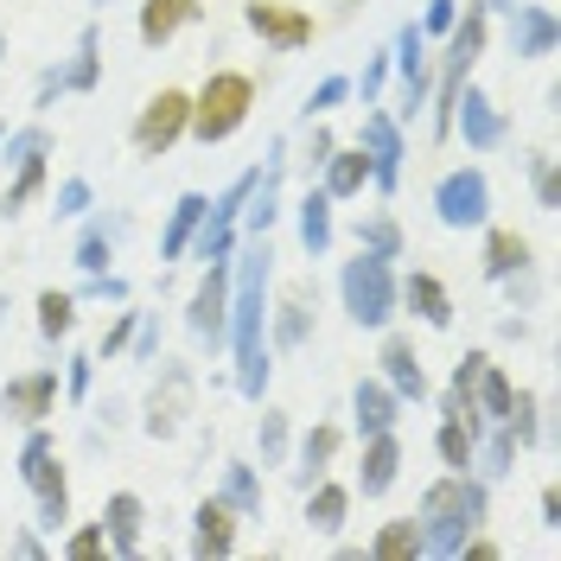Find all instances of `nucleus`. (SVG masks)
<instances>
[{"label": "nucleus", "instance_id": "f257e3e1", "mask_svg": "<svg viewBox=\"0 0 561 561\" xmlns=\"http://www.w3.org/2000/svg\"><path fill=\"white\" fill-rule=\"evenodd\" d=\"M268 280H275V243L268 237H243L237 255H230V319H224V345L237 357L230 383L237 396L262 402L268 396Z\"/></svg>", "mask_w": 561, "mask_h": 561}, {"label": "nucleus", "instance_id": "f03ea898", "mask_svg": "<svg viewBox=\"0 0 561 561\" xmlns=\"http://www.w3.org/2000/svg\"><path fill=\"white\" fill-rule=\"evenodd\" d=\"M491 517V485L479 472H447V479H434V485L421 491V556H440L454 561L459 542L472 536V529H485Z\"/></svg>", "mask_w": 561, "mask_h": 561}, {"label": "nucleus", "instance_id": "7ed1b4c3", "mask_svg": "<svg viewBox=\"0 0 561 561\" xmlns=\"http://www.w3.org/2000/svg\"><path fill=\"white\" fill-rule=\"evenodd\" d=\"M20 485L33 491V504H38V529H58L70 524V479H65V466H58V440H51V427L38 421V427H26V447H20Z\"/></svg>", "mask_w": 561, "mask_h": 561}, {"label": "nucleus", "instance_id": "20e7f679", "mask_svg": "<svg viewBox=\"0 0 561 561\" xmlns=\"http://www.w3.org/2000/svg\"><path fill=\"white\" fill-rule=\"evenodd\" d=\"M249 108H255V83H249L243 70H210L205 90L192 96V122H185V135L205 140V147H217V140H230L249 122Z\"/></svg>", "mask_w": 561, "mask_h": 561}, {"label": "nucleus", "instance_id": "39448f33", "mask_svg": "<svg viewBox=\"0 0 561 561\" xmlns=\"http://www.w3.org/2000/svg\"><path fill=\"white\" fill-rule=\"evenodd\" d=\"M339 300H345V313L364 332H383L389 319H396V268H389V255L357 249L345 268H339Z\"/></svg>", "mask_w": 561, "mask_h": 561}, {"label": "nucleus", "instance_id": "423d86ee", "mask_svg": "<svg viewBox=\"0 0 561 561\" xmlns=\"http://www.w3.org/2000/svg\"><path fill=\"white\" fill-rule=\"evenodd\" d=\"M357 147H364V160H370V185L389 198V192L402 185V160H409V147H402V122H396L383 103H364Z\"/></svg>", "mask_w": 561, "mask_h": 561}, {"label": "nucleus", "instance_id": "0eeeda50", "mask_svg": "<svg viewBox=\"0 0 561 561\" xmlns=\"http://www.w3.org/2000/svg\"><path fill=\"white\" fill-rule=\"evenodd\" d=\"M185 122H192V96L185 90L147 96V108L135 115V153L140 160H167L179 140H185Z\"/></svg>", "mask_w": 561, "mask_h": 561}, {"label": "nucleus", "instance_id": "6e6552de", "mask_svg": "<svg viewBox=\"0 0 561 561\" xmlns=\"http://www.w3.org/2000/svg\"><path fill=\"white\" fill-rule=\"evenodd\" d=\"M434 217H440L447 230H479L491 217V179L479 173V167L440 173V185H434Z\"/></svg>", "mask_w": 561, "mask_h": 561}, {"label": "nucleus", "instance_id": "1a4fd4ad", "mask_svg": "<svg viewBox=\"0 0 561 561\" xmlns=\"http://www.w3.org/2000/svg\"><path fill=\"white\" fill-rule=\"evenodd\" d=\"M192 402H198V383H192V370L185 364H167L160 370V383H153V396H147V434L153 440H173L179 427H185V415H192Z\"/></svg>", "mask_w": 561, "mask_h": 561}, {"label": "nucleus", "instance_id": "9d476101", "mask_svg": "<svg viewBox=\"0 0 561 561\" xmlns=\"http://www.w3.org/2000/svg\"><path fill=\"white\" fill-rule=\"evenodd\" d=\"M224 319H230V262H205V280H198V294L185 307V332L217 351L224 345Z\"/></svg>", "mask_w": 561, "mask_h": 561}, {"label": "nucleus", "instance_id": "9b49d317", "mask_svg": "<svg viewBox=\"0 0 561 561\" xmlns=\"http://www.w3.org/2000/svg\"><path fill=\"white\" fill-rule=\"evenodd\" d=\"M454 135L472 147V153H491V147H504V135H511V122H504V108L491 103L485 90L466 77V90L454 96Z\"/></svg>", "mask_w": 561, "mask_h": 561}, {"label": "nucleus", "instance_id": "f8f14e48", "mask_svg": "<svg viewBox=\"0 0 561 561\" xmlns=\"http://www.w3.org/2000/svg\"><path fill=\"white\" fill-rule=\"evenodd\" d=\"M243 20H249V33L262 38V45H275V51H300V45H313V20H307L300 7H280V0H249Z\"/></svg>", "mask_w": 561, "mask_h": 561}, {"label": "nucleus", "instance_id": "ddd939ff", "mask_svg": "<svg viewBox=\"0 0 561 561\" xmlns=\"http://www.w3.org/2000/svg\"><path fill=\"white\" fill-rule=\"evenodd\" d=\"M280 179H287V140H275V147H268V167L255 173V192H249L243 217H237V230H243V237H268V230H275V217H280Z\"/></svg>", "mask_w": 561, "mask_h": 561}, {"label": "nucleus", "instance_id": "4468645a", "mask_svg": "<svg viewBox=\"0 0 561 561\" xmlns=\"http://www.w3.org/2000/svg\"><path fill=\"white\" fill-rule=\"evenodd\" d=\"M313 307H319V294L307 287V280H294L275 307H268V351H300L307 345V332H313Z\"/></svg>", "mask_w": 561, "mask_h": 561}, {"label": "nucleus", "instance_id": "2eb2a0df", "mask_svg": "<svg viewBox=\"0 0 561 561\" xmlns=\"http://www.w3.org/2000/svg\"><path fill=\"white\" fill-rule=\"evenodd\" d=\"M0 409H7L13 421H26V427L51 421L58 415V370H20V377H7Z\"/></svg>", "mask_w": 561, "mask_h": 561}, {"label": "nucleus", "instance_id": "dca6fc26", "mask_svg": "<svg viewBox=\"0 0 561 561\" xmlns=\"http://www.w3.org/2000/svg\"><path fill=\"white\" fill-rule=\"evenodd\" d=\"M377 377H383L402 402H427V370H421V351H415V339H402V332H389L383 339V351H377Z\"/></svg>", "mask_w": 561, "mask_h": 561}, {"label": "nucleus", "instance_id": "f3484780", "mask_svg": "<svg viewBox=\"0 0 561 561\" xmlns=\"http://www.w3.org/2000/svg\"><path fill=\"white\" fill-rule=\"evenodd\" d=\"M396 307H409V313H415L421 325H434V332L454 325V294L440 287V275H427V268H415L409 280H396Z\"/></svg>", "mask_w": 561, "mask_h": 561}, {"label": "nucleus", "instance_id": "a211bd4d", "mask_svg": "<svg viewBox=\"0 0 561 561\" xmlns=\"http://www.w3.org/2000/svg\"><path fill=\"white\" fill-rule=\"evenodd\" d=\"M556 45H561V20H556V13L517 0V7H511V58H524V65H529V58H549Z\"/></svg>", "mask_w": 561, "mask_h": 561}, {"label": "nucleus", "instance_id": "6ab92c4d", "mask_svg": "<svg viewBox=\"0 0 561 561\" xmlns=\"http://www.w3.org/2000/svg\"><path fill=\"white\" fill-rule=\"evenodd\" d=\"M103 529H108V556L115 561H135L140 556V529H147V504L135 491H115L103 497Z\"/></svg>", "mask_w": 561, "mask_h": 561}, {"label": "nucleus", "instance_id": "aec40b11", "mask_svg": "<svg viewBox=\"0 0 561 561\" xmlns=\"http://www.w3.org/2000/svg\"><path fill=\"white\" fill-rule=\"evenodd\" d=\"M192 556L210 561V556H237V511L224 497H205L192 511Z\"/></svg>", "mask_w": 561, "mask_h": 561}, {"label": "nucleus", "instance_id": "412c9836", "mask_svg": "<svg viewBox=\"0 0 561 561\" xmlns=\"http://www.w3.org/2000/svg\"><path fill=\"white\" fill-rule=\"evenodd\" d=\"M402 479V440L396 427L389 434H364V459H357V491L364 497H383L389 485Z\"/></svg>", "mask_w": 561, "mask_h": 561}, {"label": "nucleus", "instance_id": "4be33fe9", "mask_svg": "<svg viewBox=\"0 0 561 561\" xmlns=\"http://www.w3.org/2000/svg\"><path fill=\"white\" fill-rule=\"evenodd\" d=\"M345 454V427L339 421H313L307 434H300V466H294V485L307 491V485H319L325 472H332V459Z\"/></svg>", "mask_w": 561, "mask_h": 561}, {"label": "nucleus", "instance_id": "5701e85b", "mask_svg": "<svg viewBox=\"0 0 561 561\" xmlns=\"http://www.w3.org/2000/svg\"><path fill=\"white\" fill-rule=\"evenodd\" d=\"M370 185V160H364V147L351 140V147H332L325 153V167H319V192L332 198V205H345V198H357Z\"/></svg>", "mask_w": 561, "mask_h": 561}, {"label": "nucleus", "instance_id": "b1692460", "mask_svg": "<svg viewBox=\"0 0 561 561\" xmlns=\"http://www.w3.org/2000/svg\"><path fill=\"white\" fill-rule=\"evenodd\" d=\"M517 454H524V447H517V434H511L504 421H485V427H479V440H472V472H479L485 485H497V479H511V472H517Z\"/></svg>", "mask_w": 561, "mask_h": 561}, {"label": "nucleus", "instance_id": "393cba45", "mask_svg": "<svg viewBox=\"0 0 561 561\" xmlns=\"http://www.w3.org/2000/svg\"><path fill=\"white\" fill-rule=\"evenodd\" d=\"M351 415H357V434H389L402 421V396L383 377H364V383L351 389Z\"/></svg>", "mask_w": 561, "mask_h": 561}, {"label": "nucleus", "instance_id": "a878e982", "mask_svg": "<svg viewBox=\"0 0 561 561\" xmlns=\"http://www.w3.org/2000/svg\"><path fill=\"white\" fill-rule=\"evenodd\" d=\"M205 192H179L173 210H167V230H160V262H185V249L198 237V224H205Z\"/></svg>", "mask_w": 561, "mask_h": 561}, {"label": "nucleus", "instance_id": "bb28decb", "mask_svg": "<svg viewBox=\"0 0 561 561\" xmlns=\"http://www.w3.org/2000/svg\"><path fill=\"white\" fill-rule=\"evenodd\" d=\"M294 230H300V249H307V255H325V249H332V198H325L319 185L300 192V205H294Z\"/></svg>", "mask_w": 561, "mask_h": 561}, {"label": "nucleus", "instance_id": "cd10ccee", "mask_svg": "<svg viewBox=\"0 0 561 561\" xmlns=\"http://www.w3.org/2000/svg\"><path fill=\"white\" fill-rule=\"evenodd\" d=\"M217 497L237 511V517H262V504H268V491H262V472L249 466V459H224V485Z\"/></svg>", "mask_w": 561, "mask_h": 561}, {"label": "nucleus", "instance_id": "c85d7f7f", "mask_svg": "<svg viewBox=\"0 0 561 561\" xmlns=\"http://www.w3.org/2000/svg\"><path fill=\"white\" fill-rule=\"evenodd\" d=\"M479 262H485V280H511V275H529L536 249H529V237H517V230H491Z\"/></svg>", "mask_w": 561, "mask_h": 561}, {"label": "nucleus", "instance_id": "c756f323", "mask_svg": "<svg viewBox=\"0 0 561 561\" xmlns=\"http://www.w3.org/2000/svg\"><path fill=\"white\" fill-rule=\"evenodd\" d=\"M192 20H198V0H140V45H167Z\"/></svg>", "mask_w": 561, "mask_h": 561}, {"label": "nucleus", "instance_id": "7c9ffc66", "mask_svg": "<svg viewBox=\"0 0 561 561\" xmlns=\"http://www.w3.org/2000/svg\"><path fill=\"white\" fill-rule=\"evenodd\" d=\"M345 517H351V485H332V479L307 485V524H313L319 536H339Z\"/></svg>", "mask_w": 561, "mask_h": 561}, {"label": "nucleus", "instance_id": "2f4dec72", "mask_svg": "<svg viewBox=\"0 0 561 561\" xmlns=\"http://www.w3.org/2000/svg\"><path fill=\"white\" fill-rule=\"evenodd\" d=\"M479 415H440V434H434V447L447 459V472H472V440H479Z\"/></svg>", "mask_w": 561, "mask_h": 561}, {"label": "nucleus", "instance_id": "473e14b6", "mask_svg": "<svg viewBox=\"0 0 561 561\" xmlns=\"http://www.w3.org/2000/svg\"><path fill=\"white\" fill-rule=\"evenodd\" d=\"M96 83H103V33L83 26V33H77V51H70V65H65V90L90 96Z\"/></svg>", "mask_w": 561, "mask_h": 561}, {"label": "nucleus", "instance_id": "72a5a7b5", "mask_svg": "<svg viewBox=\"0 0 561 561\" xmlns=\"http://www.w3.org/2000/svg\"><path fill=\"white\" fill-rule=\"evenodd\" d=\"M511 377H504V364H491L485 357V370H479V383H472V409H479V421H504L511 415Z\"/></svg>", "mask_w": 561, "mask_h": 561}, {"label": "nucleus", "instance_id": "f704fd0d", "mask_svg": "<svg viewBox=\"0 0 561 561\" xmlns=\"http://www.w3.org/2000/svg\"><path fill=\"white\" fill-rule=\"evenodd\" d=\"M38 192H45V153H33V160H20V167H13L7 192H0V210H7V217H20Z\"/></svg>", "mask_w": 561, "mask_h": 561}, {"label": "nucleus", "instance_id": "c9c22d12", "mask_svg": "<svg viewBox=\"0 0 561 561\" xmlns=\"http://www.w3.org/2000/svg\"><path fill=\"white\" fill-rule=\"evenodd\" d=\"M255 454H262V466H287V454H294V421L280 415V409H262V421H255Z\"/></svg>", "mask_w": 561, "mask_h": 561}, {"label": "nucleus", "instance_id": "e433bc0d", "mask_svg": "<svg viewBox=\"0 0 561 561\" xmlns=\"http://www.w3.org/2000/svg\"><path fill=\"white\" fill-rule=\"evenodd\" d=\"M389 70H396L402 83H415V77H434V70H427V38H421L415 20L396 33V45H389Z\"/></svg>", "mask_w": 561, "mask_h": 561}, {"label": "nucleus", "instance_id": "4c0bfd02", "mask_svg": "<svg viewBox=\"0 0 561 561\" xmlns=\"http://www.w3.org/2000/svg\"><path fill=\"white\" fill-rule=\"evenodd\" d=\"M77 332V294H58V287H45L38 294V339H70Z\"/></svg>", "mask_w": 561, "mask_h": 561}, {"label": "nucleus", "instance_id": "58836bf2", "mask_svg": "<svg viewBox=\"0 0 561 561\" xmlns=\"http://www.w3.org/2000/svg\"><path fill=\"white\" fill-rule=\"evenodd\" d=\"M357 249H370V255H389V262H402V224H396L389 210H370V217H357Z\"/></svg>", "mask_w": 561, "mask_h": 561}, {"label": "nucleus", "instance_id": "ea45409f", "mask_svg": "<svg viewBox=\"0 0 561 561\" xmlns=\"http://www.w3.org/2000/svg\"><path fill=\"white\" fill-rule=\"evenodd\" d=\"M370 556H377V561H415V556H421L415 517H396V524L377 529V536H370Z\"/></svg>", "mask_w": 561, "mask_h": 561}, {"label": "nucleus", "instance_id": "a19ab883", "mask_svg": "<svg viewBox=\"0 0 561 561\" xmlns=\"http://www.w3.org/2000/svg\"><path fill=\"white\" fill-rule=\"evenodd\" d=\"M70 262H77L83 275H103L108 262H115V237H108L103 224H83V237H77V249H70Z\"/></svg>", "mask_w": 561, "mask_h": 561}, {"label": "nucleus", "instance_id": "79ce46f5", "mask_svg": "<svg viewBox=\"0 0 561 561\" xmlns=\"http://www.w3.org/2000/svg\"><path fill=\"white\" fill-rule=\"evenodd\" d=\"M33 153H51V128H45V115L26 122V128H13V135H0V160H7V167H20V160H33Z\"/></svg>", "mask_w": 561, "mask_h": 561}, {"label": "nucleus", "instance_id": "37998d69", "mask_svg": "<svg viewBox=\"0 0 561 561\" xmlns=\"http://www.w3.org/2000/svg\"><path fill=\"white\" fill-rule=\"evenodd\" d=\"M237 243H243V237H237V224H210V217H205L185 255H198V262H230V255H237Z\"/></svg>", "mask_w": 561, "mask_h": 561}, {"label": "nucleus", "instance_id": "c03bdc74", "mask_svg": "<svg viewBox=\"0 0 561 561\" xmlns=\"http://www.w3.org/2000/svg\"><path fill=\"white\" fill-rule=\"evenodd\" d=\"M504 427L517 434V447H536V440H542V402H536L529 389H511V415H504Z\"/></svg>", "mask_w": 561, "mask_h": 561}, {"label": "nucleus", "instance_id": "a18cd8bd", "mask_svg": "<svg viewBox=\"0 0 561 561\" xmlns=\"http://www.w3.org/2000/svg\"><path fill=\"white\" fill-rule=\"evenodd\" d=\"M389 77H396V70H389V51H370V58H364V77H351V96H357V103H383Z\"/></svg>", "mask_w": 561, "mask_h": 561}, {"label": "nucleus", "instance_id": "49530a36", "mask_svg": "<svg viewBox=\"0 0 561 561\" xmlns=\"http://www.w3.org/2000/svg\"><path fill=\"white\" fill-rule=\"evenodd\" d=\"M135 325H140V307H128V300H122V313L108 319L103 345H96V364H103V357H122V351L135 345Z\"/></svg>", "mask_w": 561, "mask_h": 561}, {"label": "nucleus", "instance_id": "de8ad7c7", "mask_svg": "<svg viewBox=\"0 0 561 561\" xmlns=\"http://www.w3.org/2000/svg\"><path fill=\"white\" fill-rule=\"evenodd\" d=\"M529 185H536V205H542V210L561 205V167H556V153H536V160H529Z\"/></svg>", "mask_w": 561, "mask_h": 561}, {"label": "nucleus", "instance_id": "09e8293b", "mask_svg": "<svg viewBox=\"0 0 561 561\" xmlns=\"http://www.w3.org/2000/svg\"><path fill=\"white\" fill-rule=\"evenodd\" d=\"M135 287L115 275V268H103V275H83V287H77V300H103V307H122Z\"/></svg>", "mask_w": 561, "mask_h": 561}, {"label": "nucleus", "instance_id": "8fccbe9b", "mask_svg": "<svg viewBox=\"0 0 561 561\" xmlns=\"http://www.w3.org/2000/svg\"><path fill=\"white\" fill-rule=\"evenodd\" d=\"M65 556H70V561L108 556V529H103V517H96V524H83V529H70V536H65Z\"/></svg>", "mask_w": 561, "mask_h": 561}, {"label": "nucleus", "instance_id": "3c124183", "mask_svg": "<svg viewBox=\"0 0 561 561\" xmlns=\"http://www.w3.org/2000/svg\"><path fill=\"white\" fill-rule=\"evenodd\" d=\"M339 103H351V77H325L313 96H307V122H325Z\"/></svg>", "mask_w": 561, "mask_h": 561}, {"label": "nucleus", "instance_id": "603ef678", "mask_svg": "<svg viewBox=\"0 0 561 561\" xmlns=\"http://www.w3.org/2000/svg\"><path fill=\"white\" fill-rule=\"evenodd\" d=\"M332 147H339V140H332V128H325V122H313V135L300 140V160H287V167H307V179H313L319 167H325V153H332Z\"/></svg>", "mask_w": 561, "mask_h": 561}, {"label": "nucleus", "instance_id": "864d4df0", "mask_svg": "<svg viewBox=\"0 0 561 561\" xmlns=\"http://www.w3.org/2000/svg\"><path fill=\"white\" fill-rule=\"evenodd\" d=\"M459 20V0H427V7H421V38H447V26H454Z\"/></svg>", "mask_w": 561, "mask_h": 561}, {"label": "nucleus", "instance_id": "5fc2aeb1", "mask_svg": "<svg viewBox=\"0 0 561 561\" xmlns=\"http://www.w3.org/2000/svg\"><path fill=\"white\" fill-rule=\"evenodd\" d=\"M90 198H96V192H90V179H65V185H58V198H51V210H58V217H83Z\"/></svg>", "mask_w": 561, "mask_h": 561}, {"label": "nucleus", "instance_id": "6e6d98bb", "mask_svg": "<svg viewBox=\"0 0 561 561\" xmlns=\"http://www.w3.org/2000/svg\"><path fill=\"white\" fill-rule=\"evenodd\" d=\"M90 377H96V357H90V351H77V357L65 364V396H70V402H83V396H90Z\"/></svg>", "mask_w": 561, "mask_h": 561}, {"label": "nucleus", "instance_id": "4d7b16f0", "mask_svg": "<svg viewBox=\"0 0 561 561\" xmlns=\"http://www.w3.org/2000/svg\"><path fill=\"white\" fill-rule=\"evenodd\" d=\"M65 96V65H51V70H38V90H33V115H45V108Z\"/></svg>", "mask_w": 561, "mask_h": 561}, {"label": "nucleus", "instance_id": "13d9d810", "mask_svg": "<svg viewBox=\"0 0 561 561\" xmlns=\"http://www.w3.org/2000/svg\"><path fill=\"white\" fill-rule=\"evenodd\" d=\"M128 351H135V357H153V351H160V319H153V313H140L135 345H128Z\"/></svg>", "mask_w": 561, "mask_h": 561}, {"label": "nucleus", "instance_id": "bf43d9fd", "mask_svg": "<svg viewBox=\"0 0 561 561\" xmlns=\"http://www.w3.org/2000/svg\"><path fill=\"white\" fill-rule=\"evenodd\" d=\"M459 556H466V561H497V556H504V549H497L491 536H479V529H472V536L459 542Z\"/></svg>", "mask_w": 561, "mask_h": 561}, {"label": "nucleus", "instance_id": "052dcab7", "mask_svg": "<svg viewBox=\"0 0 561 561\" xmlns=\"http://www.w3.org/2000/svg\"><path fill=\"white\" fill-rule=\"evenodd\" d=\"M13 556H26V561H45L51 549H45V536H38V529H20V536H13Z\"/></svg>", "mask_w": 561, "mask_h": 561}, {"label": "nucleus", "instance_id": "680f3d73", "mask_svg": "<svg viewBox=\"0 0 561 561\" xmlns=\"http://www.w3.org/2000/svg\"><path fill=\"white\" fill-rule=\"evenodd\" d=\"M542 524L561 529V491L556 485H542Z\"/></svg>", "mask_w": 561, "mask_h": 561}, {"label": "nucleus", "instance_id": "e2e57ef3", "mask_svg": "<svg viewBox=\"0 0 561 561\" xmlns=\"http://www.w3.org/2000/svg\"><path fill=\"white\" fill-rule=\"evenodd\" d=\"M479 7H485V13H511V7H517V0H479Z\"/></svg>", "mask_w": 561, "mask_h": 561}, {"label": "nucleus", "instance_id": "0e129e2a", "mask_svg": "<svg viewBox=\"0 0 561 561\" xmlns=\"http://www.w3.org/2000/svg\"><path fill=\"white\" fill-rule=\"evenodd\" d=\"M351 7H357V0H339V20H345V13H351Z\"/></svg>", "mask_w": 561, "mask_h": 561}, {"label": "nucleus", "instance_id": "69168bd1", "mask_svg": "<svg viewBox=\"0 0 561 561\" xmlns=\"http://www.w3.org/2000/svg\"><path fill=\"white\" fill-rule=\"evenodd\" d=\"M0 58H7V33H0Z\"/></svg>", "mask_w": 561, "mask_h": 561}, {"label": "nucleus", "instance_id": "338daca9", "mask_svg": "<svg viewBox=\"0 0 561 561\" xmlns=\"http://www.w3.org/2000/svg\"><path fill=\"white\" fill-rule=\"evenodd\" d=\"M90 7H108V0H90Z\"/></svg>", "mask_w": 561, "mask_h": 561}, {"label": "nucleus", "instance_id": "774afa93", "mask_svg": "<svg viewBox=\"0 0 561 561\" xmlns=\"http://www.w3.org/2000/svg\"><path fill=\"white\" fill-rule=\"evenodd\" d=\"M0 135H7V128H0Z\"/></svg>", "mask_w": 561, "mask_h": 561}]
</instances>
